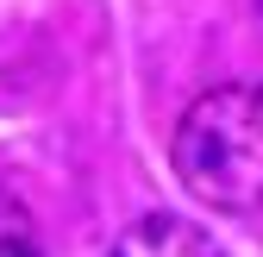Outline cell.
Returning <instances> with one entry per match:
<instances>
[{
  "label": "cell",
  "mask_w": 263,
  "mask_h": 257,
  "mask_svg": "<svg viewBox=\"0 0 263 257\" xmlns=\"http://www.w3.org/2000/svg\"><path fill=\"white\" fill-rule=\"evenodd\" d=\"M0 257H44L38 251V226H31V207L19 195L0 188Z\"/></svg>",
  "instance_id": "3957f363"
},
{
  "label": "cell",
  "mask_w": 263,
  "mask_h": 257,
  "mask_svg": "<svg viewBox=\"0 0 263 257\" xmlns=\"http://www.w3.org/2000/svg\"><path fill=\"white\" fill-rule=\"evenodd\" d=\"M176 176L219 213H263V88H207L176 125Z\"/></svg>",
  "instance_id": "6da1fadb"
},
{
  "label": "cell",
  "mask_w": 263,
  "mask_h": 257,
  "mask_svg": "<svg viewBox=\"0 0 263 257\" xmlns=\"http://www.w3.org/2000/svg\"><path fill=\"white\" fill-rule=\"evenodd\" d=\"M107 257H226L194 219H176V213H144L113 238Z\"/></svg>",
  "instance_id": "7a4b0ae2"
}]
</instances>
